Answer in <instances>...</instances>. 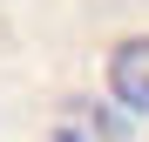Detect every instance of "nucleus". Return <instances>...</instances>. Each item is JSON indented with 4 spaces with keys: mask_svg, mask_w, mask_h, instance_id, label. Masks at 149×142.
Listing matches in <instances>:
<instances>
[{
    "mask_svg": "<svg viewBox=\"0 0 149 142\" xmlns=\"http://www.w3.org/2000/svg\"><path fill=\"white\" fill-rule=\"evenodd\" d=\"M109 95L129 115H149V34H129L109 47Z\"/></svg>",
    "mask_w": 149,
    "mask_h": 142,
    "instance_id": "2",
    "label": "nucleus"
},
{
    "mask_svg": "<svg viewBox=\"0 0 149 142\" xmlns=\"http://www.w3.org/2000/svg\"><path fill=\"white\" fill-rule=\"evenodd\" d=\"M136 115L115 102H88V95H74V102L54 108V129H47V142H136Z\"/></svg>",
    "mask_w": 149,
    "mask_h": 142,
    "instance_id": "1",
    "label": "nucleus"
}]
</instances>
